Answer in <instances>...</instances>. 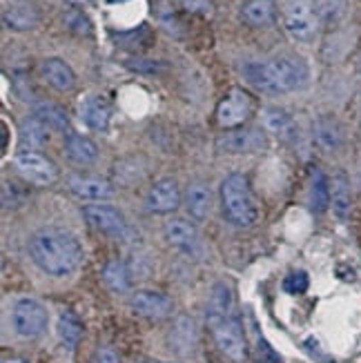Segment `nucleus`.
Segmentation results:
<instances>
[{
	"label": "nucleus",
	"instance_id": "nucleus-1",
	"mask_svg": "<svg viewBox=\"0 0 361 363\" xmlns=\"http://www.w3.org/2000/svg\"><path fill=\"white\" fill-rule=\"evenodd\" d=\"M29 255L38 270L50 277H70L85 259L81 241L72 232L58 228H43L31 234Z\"/></svg>",
	"mask_w": 361,
	"mask_h": 363
},
{
	"label": "nucleus",
	"instance_id": "nucleus-2",
	"mask_svg": "<svg viewBox=\"0 0 361 363\" xmlns=\"http://www.w3.org/2000/svg\"><path fill=\"white\" fill-rule=\"evenodd\" d=\"M243 76L257 89L277 96V94H288L306 87L310 81V67L301 56L284 54L268 60L248 62L243 67Z\"/></svg>",
	"mask_w": 361,
	"mask_h": 363
},
{
	"label": "nucleus",
	"instance_id": "nucleus-3",
	"mask_svg": "<svg viewBox=\"0 0 361 363\" xmlns=\"http://www.w3.org/2000/svg\"><path fill=\"white\" fill-rule=\"evenodd\" d=\"M221 205L223 214L232 225L250 228L259 218V205L255 201L252 187L243 172H232L221 183Z\"/></svg>",
	"mask_w": 361,
	"mask_h": 363
},
{
	"label": "nucleus",
	"instance_id": "nucleus-4",
	"mask_svg": "<svg viewBox=\"0 0 361 363\" xmlns=\"http://www.w3.org/2000/svg\"><path fill=\"white\" fill-rule=\"evenodd\" d=\"M319 16L310 0H286L284 27L296 43H312L319 34Z\"/></svg>",
	"mask_w": 361,
	"mask_h": 363
},
{
	"label": "nucleus",
	"instance_id": "nucleus-5",
	"mask_svg": "<svg viewBox=\"0 0 361 363\" xmlns=\"http://www.w3.org/2000/svg\"><path fill=\"white\" fill-rule=\"evenodd\" d=\"M50 312L36 298H18L11 308V328L21 339H38L47 333Z\"/></svg>",
	"mask_w": 361,
	"mask_h": 363
},
{
	"label": "nucleus",
	"instance_id": "nucleus-6",
	"mask_svg": "<svg viewBox=\"0 0 361 363\" xmlns=\"http://www.w3.org/2000/svg\"><path fill=\"white\" fill-rule=\"evenodd\" d=\"M208 325H210L216 348L228 359L237 363L248 359V343H245L243 328L234 314H230V317H210L208 314Z\"/></svg>",
	"mask_w": 361,
	"mask_h": 363
},
{
	"label": "nucleus",
	"instance_id": "nucleus-7",
	"mask_svg": "<svg viewBox=\"0 0 361 363\" xmlns=\"http://www.w3.org/2000/svg\"><path fill=\"white\" fill-rule=\"evenodd\" d=\"M255 99L241 87H232L216 105V123L221 130H237L252 116Z\"/></svg>",
	"mask_w": 361,
	"mask_h": 363
},
{
	"label": "nucleus",
	"instance_id": "nucleus-8",
	"mask_svg": "<svg viewBox=\"0 0 361 363\" xmlns=\"http://www.w3.org/2000/svg\"><path fill=\"white\" fill-rule=\"evenodd\" d=\"M13 165L21 172V177L31 185L45 187L56 183L58 179V167L54 165V161H50L38 152H18L13 159Z\"/></svg>",
	"mask_w": 361,
	"mask_h": 363
},
{
	"label": "nucleus",
	"instance_id": "nucleus-9",
	"mask_svg": "<svg viewBox=\"0 0 361 363\" xmlns=\"http://www.w3.org/2000/svg\"><path fill=\"white\" fill-rule=\"evenodd\" d=\"M85 220L96 230L107 236H114V239H123L128 234V220H125L123 212L114 205L107 203H91L83 208Z\"/></svg>",
	"mask_w": 361,
	"mask_h": 363
},
{
	"label": "nucleus",
	"instance_id": "nucleus-10",
	"mask_svg": "<svg viewBox=\"0 0 361 363\" xmlns=\"http://www.w3.org/2000/svg\"><path fill=\"white\" fill-rule=\"evenodd\" d=\"M265 147V134L261 128H237L226 130L216 138V150L223 154H255Z\"/></svg>",
	"mask_w": 361,
	"mask_h": 363
},
{
	"label": "nucleus",
	"instance_id": "nucleus-11",
	"mask_svg": "<svg viewBox=\"0 0 361 363\" xmlns=\"http://www.w3.org/2000/svg\"><path fill=\"white\" fill-rule=\"evenodd\" d=\"M181 203H183V194L179 183L174 179H161L150 187L145 208L152 214H172L181 208Z\"/></svg>",
	"mask_w": 361,
	"mask_h": 363
},
{
	"label": "nucleus",
	"instance_id": "nucleus-12",
	"mask_svg": "<svg viewBox=\"0 0 361 363\" xmlns=\"http://www.w3.org/2000/svg\"><path fill=\"white\" fill-rule=\"evenodd\" d=\"M132 310L143 319L161 321L172 314V310H174V301L159 290H136L132 294Z\"/></svg>",
	"mask_w": 361,
	"mask_h": 363
},
{
	"label": "nucleus",
	"instance_id": "nucleus-13",
	"mask_svg": "<svg viewBox=\"0 0 361 363\" xmlns=\"http://www.w3.org/2000/svg\"><path fill=\"white\" fill-rule=\"evenodd\" d=\"M165 241L181 250L187 257H199L201 255V236L194 223L187 218H172L165 225Z\"/></svg>",
	"mask_w": 361,
	"mask_h": 363
},
{
	"label": "nucleus",
	"instance_id": "nucleus-14",
	"mask_svg": "<svg viewBox=\"0 0 361 363\" xmlns=\"http://www.w3.org/2000/svg\"><path fill=\"white\" fill-rule=\"evenodd\" d=\"M312 136H315V143L319 150L326 154H337L343 143H346V132H343V125L335 116H319L312 125Z\"/></svg>",
	"mask_w": 361,
	"mask_h": 363
},
{
	"label": "nucleus",
	"instance_id": "nucleus-15",
	"mask_svg": "<svg viewBox=\"0 0 361 363\" xmlns=\"http://www.w3.org/2000/svg\"><path fill=\"white\" fill-rule=\"evenodd\" d=\"M199 343V330L192 317L181 314L170 328V348L177 354H192Z\"/></svg>",
	"mask_w": 361,
	"mask_h": 363
},
{
	"label": "nucleus",
	"instance_id": "nucleus-16",
	"mask_svg": "<svg viewBox=\"0 0 361 363\" xmlns=\"http://www.w3.org/2000/svg\"><path fill=\"white\" fill-rule=\"evenodd\" d=\"M183 205L194 220H206L212 210V189L208 183H190L183 194Z\"/></svg>",
	"mask_w": 361,
	"mask_h": 363
},
{
	"label": "nucleus",
	"instance_id": "nucleus-17",
	"mask_svg": "<svg viewBox=\"0 0 361 363\" xmlns=\"http://www.w3.org/2000/svg\"><path fill=\"white\" fill-rule=\"evenodd\" d=\"M263 128L274 138L284 140V143H292V140L296 138V134H299L294 118L286 112V109H279V107L263 109Z\"/></svg>",
	"mask_w": 361,
	"mask_h": 363
},
{
	"label": "nucleus",
	"instance_id": "nucleus-18",
	"mask_svg": "<svg viewBox=\"0 0 361 363\" xmlns=\"http://www.w3.org/2000/svg\"><path fill=\"white\" fill-rule=\"evenodd\" d=\"M72 194L85 201H109L114 196V185L105 179H89V177H72L70 179Z\"/></svg>",
	"mask_w": 361,
	"mask_h": 363
},
{
	"label": "nucleus",
	"instance_id": "nucleus-19",
	"mask_svg": "<svg viewBox=\"0 0 361 363\" xmlns=\"http://www.w3.org/2000/svg\"><path fill=\"white\" fill-rule=\"evenodd\" d=\"M65 154L67 159L78 167H89L99 161V145L91 138L70 132L65 138Z\"/></svg>",
	"mask_w": 361,
	"mask_h": 363
},
{
	"label": "nucleus",
	"instance_id": "nucleus-20",
	"mask_svg": "<svg viewBox=\"0 0 361 363\" xmlns=\"http://www.w3.org/2000/svg\"><path fill=\"white\" fill-rule=\"evenodd\" d=\"M331 208L341 220L350 218L352 214V185L343 172H337L331 181Z\"/></svg>",
	"mask_w": 361,
	"mask_h": 363
},
{
	"label": "nucleus",
	"instance_id": "nucleus-21",
	"mask_svg": "<svg viewBox=\"0 0 361 363\" xmlns=\"http://www.w3.org/2000/svg\"><path fill=\"white\" fill-rule=\"evenodd\" d=\"M3 23L11 31H29L38 27L40 11L31 3H16L3 11Z\"/></svg>",
	"mask_w": 361,
	"mask_h": 363
},
{
	"label": "nucleus",
	"instance_id": "nucleus-22",
	"mask_svg": "<svg viewBox=\"0 0 361 363\" xmlns=\"http://www.w3.org/2000/svg\"><path fill=\"white\" fill-rule=\"evenodd\" d=\"M81 118L94 132H105L109 128V118H112V107L103 96H89L81 105Z\"/></svg>",
	"mask_w": 361,
	"mask_h": 363
},
{
	"label": "nucleus",
	"instance_id": "nucleus-23",
	"mask_svg": "<svg viewBox=\"0 0 361 363\" xmlns=\"http://www.w3.org/2000/svg\"><path fill=\"white\" fill-rule=\"evenodd\" d=\"M45 81L58 91H70L76 85V74L62 58H47L40 67Z\"/></svg>",
	"mask_w": 361,
	"mask_h": 363
},
{
	"label": "nucleus",
	"instance_id": "nucleus-24",
	"mask_svg": "<svg viewBox=\"0 0 361 363\" xmlns=\"http://www.w3.org/2000/svg\"><path fill=\"white\" fill-rule=\"evenodd\" d=\"M277 16L274 0H245L241 7V18L250 27H268Z\"/></svg>",
	"mask_w": 361,
	"mask_h": 363
},
{
	"label": "nucleus",
	"instance_id": "nucleus-25",
	"mask_svg": "<svg viewBox=\"0 0 361 363\" xmlns=\"http://www.w3.org/2000/svg\"><path fill=\"white\" fill-rule=\"evenodd\" d=\"M103 281L105 286L116 292V294H123L132 288V270L130 265L121 261V259H109L103 267Z\"/></svg>",
	"mask_w": 361,
	"mask_h": 363
},
{
	"label": "nucleus",
	"instance_id": "nucleus-26",
	"mask_svg": "<svg viewBox=\"0 0 361 363\" xmlns=\"http://www.w3.org/2000/svg\"><path fill=\"white\" fill-rule=\"evenodd\" d=\"M47 140H50V128H47L43 121H38L36 116L23 121V125H21L23 152H36L47 145Z\"/></svg>",
	"mask_w": 361,
	"mask_h": 363
},
{
	"label": "nucleus",
	"instance_id": "nucleus-27",
	"mask_svg": "<svg viewBox=\"0 0 361 363\" xmlns=\"http://www.w3.org/2000/svg\"><path fill=\"white\" fill-rule=\"evenodd\" d=\"M34 116L38 121H43L47 128L54 130V132L70 130V116H67L65 109H62L60 105H56V103H47V101L36 103L34 105Z\"/></svg>",
	"mask_w": 361,
	"mask_h": 363
},
{
	"label": "nucleus",
	"instance_id": "nucleus-28",
	"mask_svg": "<svg viewBox=\"0 0 361 363\" xmlns=\"http://www.w3.org/2000/svg\"><path fill=\"white\" fill-rule=\"evenodd\" d=\"M310 205L312 212H326L331 208V181L323 174V172L317 167L312 169V179H310Z\"/></svg>",
	"mask_w": 361,
	"mask_h": 363
},
{
	"label": "nucleus",
	"instance_id": "nucleus-29",
	"mask_svg": "<svg viewBox=\"0 0 361 363\" xmlns=\"http://www.w3.org/2000/svg\"><path fill=\"white\" fill-rule=\"evenodd\" d=\"M234 308V296L228 283L218 281L216 286L212 288L210 294V303H208V314L210 317H230Z\"/></svg>",
	"mask_w": 361,
	"mask_h": 363
},
{
	"label": "nucleus",
	"instance_id": "nucleus-30",
	"mask_svg": "<svg viewBox=\"0 0 361 363\" xmlns=\"http://www.w3.org/2000/svg\"><path fill=\"white\" fill-rule=\"evenodd\" d=\"M58 337L62 341V345L67 348H76L78 341L83 337V323L76 317L74 312H62L58 319Z\"/></svg>",
	"mask_w": 361,
	"mask_h": 363
},
{
	"label": "nucleus",
	"instance_id": "nucleus-31",
	"mask_svg": "<svg viewBox=\"0 0 361 363\" xmlns=\"http://www.w3.org/2000/svg\"><path fill=\"white\" fill-rule=\"evenodd\" d=\"M315 11L321 25H335L343 18L348 7V0H315Z\"/></svg>",
	"mask_w": 361,
	"mask_h": 363
},
{
	"label": "nucleus",
	"instance_id": "nucleus-32",
	"mask_svg": "<svg viewBox=\"0 0 361 363\" xmlns=\"http://www.w3.org/2000/svg\"><path fill=\"white\" fill-rule=\"evenodd\" d=\"M65 21L70 25V29H74L76 34H89V31H91V23H89V18L81 9H72L65 16Z\"/></svg>",
	"mask_w": 361,
	"mask_h": 363
},
{
	"label": "nucleus",
	"instance_id": "nucleus-33",
	"mask_svg": "<svg viewBox=\"0 0 361 363\" xmlns=\"http://www.w3.org/2000/svg\"><path fill=\"white\" fill-rule=\"evenodd\" d=\"M286 290L292 294H301L308 290V274L306 272H294L286 279Z\"/></svg>",
	"mask_w": 361,
	"mask_h": 363
},
{
	"label": "nucleus",
	"instance_id": "nucleus-34",
	"mask_svg": "<svg viewBox=\"0 0 361 363\" xmlns=\"http://www.w3.org/2000/svg\"><path fill=\"white\" fill-rule=\"evenodd\" d=\"M181 5L192 13H210L212 0H181Z\"/></svg>",
	"mask_w": 361,
	"mask_h": 363
},
{
	"label": "nucleus",
	"instance_id": "nucleus-35",
	"mask_svg": "<svg viewBox=\"0 0 361 363\" xmlns=\"http://www.w3.org/2000/svg\"><path fill=\"white\" fill-rule=\"evenodd\" d=\"M96 363H121V357L114 348L103 345V348L96 350Z\"/></svg>",
	"mask_w": 361,
	"mask_h": 363
},
{
	"label": "nucleus",
	"instance_id": "nucleus-36",
	"mask_svg": "<svg viewBox=\"0 0 361 363\" xmlns=\"http://www.w3.org/2000/svg\"><path fill=\"white\" fill-rule=\"evenodd\" d=\"M156 65H159V62H152V60H148V62H145V60H138V62H130L128 67L138 69V72H156V69H159Z\"/></svg>",
	"mask_w": 361,
	"mask_h": 363
},
{
	"label": "nucleus",
	"instance_id": "nucleus-37",
	"mask_svg": "<svg viewBox=\"0 0 361 363\" xmlns=\"http://www.w3.org/2000/svg\"><path fill=\"white\" fill-rule=\"evenodd\" d=\"M3 363H27L23 357H7V359H3Z\"/></svg>",
	"mask_w": 361,
	"mask_h": 363
},
{
	"label": "nucleus",
	"instance_id": "nucleus-38",
	"mask_svg": "<svg viewBox=\"0 0 361 363\" xmlns=\"http://www.w3.org/2000/svg\"><path fill=\"white\" fill-rule=\"evenodd\" d=\"M67 3H72V5H85V3H89V0H67Z\"/></svg>",
	"mask_w": 361,
	"mask_h": 363
},
{
	"label": "nucleus",
	"instance_id": "nucleus-39",
	"mask_svg": "<svg viewBox=\"0 0 361 363\" xmlns=\"http://www.w3.org/2000/svg\"><path fill=\"white\" fill-rule=\"evenodd\" d=\"M107 3H123V0H107Z\"/></svg>",
	"mask_w": 361,
	"mask_h": 363
},
{
	"label": "nucleus",
	"instance_id": "nucleus-40",
	"mask_svg": "<svg viewBox=\"0 0 361 363\" xmlns=\"http://www.w3.org/2000/svg\"><path fill=\"white\" fill-rule=\"evenodd\" d=\"M357 65H359V74H361V56H359V62H357Z\"/></svg>",
	"mask_w": 361,
	"mask_h": 363
},
{
	"label": "nucleus",
	"instance_id": "nucleus-41",
	"mask_svg": "<svg viewBox=\"0 0 361 363\" xmlns=\"http://www.w3.org/2000/svg\"><path fill=\"white\" fill-rule=\"evenodd\" d=\"M359 187H361V169H359Z\"/></svg>",
	"mask_w": 361,
	"mask_h": 363
},
{
	"label": "nucleus",
	"instance_id": "nucleus-42",
	"mask_svg": "<svg viewBox=\"0 0 361 363\" xmlns=\"http://www.w3.org/2000/svg\"><path fill=\"white\" fill-rule=\"evenodd\" d=\"M18 3H27V0H18Z\"/></svg>",
	"mask_w": 361,
	"mask_h": 363
}]
</instances>
